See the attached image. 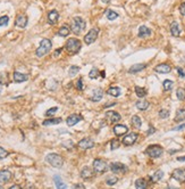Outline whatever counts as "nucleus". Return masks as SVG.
I'll return each instance as SVG.
<instances>
[{"instance_id": "1", "label": "nucleus", "mask_w": 185, "mask_h": 189, "mask_svg": "<svg viewBox=\"0 0 185 189\" xmlns=\"http://www.w3.org/2000/svg\"><path fill=\"white\" fill-rule=\"evenodd\" d=\"M85 26H86L85 21L82 17H80V16H75L73 18L72 24H70V31L77 35V34H80L85 29Z\"/></svg>"}, {"instance_id": "2", "label": "nucleus", "mask_w": 185, "mask_h": 189, "mask_svg": "<svg viewBox=\"0 0 185 189\" xmlns=\"http://www.w3.org/2000/svg\"><path fill=\"white\" fill-rule=\"evenodd\" d=\"M81 41L80 40L75 39V38H70V39L67 40L66 45H65V48L66 50L69 52L70 55H74V54H77L81 49Z\"/></svg>"}, {"instance_id": "3", "label": "nucleus", "mask_w": 185, "mask_h": 189, "mask_svg": "<svg viewBox=\"0 0 185 189\" xmlns=\"http://www.w3.org/2000/svg\"><path fill=\"white\" fill-rule=\"evenodd\" d=\"M45 161L50 164L51 166L57 168V169H60L63 166V164H64L63 157L60 156V155H58V154H55V153H51L49 155H47Z\"/></svg>"}, {"instance_id": "4", "label": "nucleus", "mask_w": 185, "mask_h": 189, "mask_svg": "<svg viewBox=\"0 0 185 189\" xmlns=\"http://www.w3.org/2000/svg\"><path fill=\"white\" fill-rule=\"evenodd\" d=\"M51 47H52V43H51V41L49 39H42V41L40 42V46L39 48L37 49V56L38 57H43L45 56L48 52L50 51Z\"/></svg>"}, {"instance_id": "5", "label": "nucleus", "mask_w": 185, "mask_h": 189, "mask_svg": "<svg viewBox=\"0 0 185 189\" xmlns=\"http://www.w3.org/2000/svg\"><path fill=\"white\" fill-rule=\"evenodd\" d=\"M146 153H147L148 156H150L151 158H158L162 155L164 149L159 145H150L146 150Z\"/></svg>"}, {"instance_id": "6", "label": "nucleus", "mask_w": 185, "mask_h": 189, "mask_svg": "<svg viewBox=\"0 0 185 189\" xmlns=\"http://www.w3.org/2000/svg\"><path fill=\"white\" fill-rule=\"evenodd\" d=\"M92 168L94 170L96 173H103L106 172L107 169H108V164L105 160L102 158H96L93 161V164H92Z\"/></svg>"}, {"instance_id": "7", "label": "nucleus", "mask_w": 185, "mask_h": 189, "mask_svg": "<svg viewBox=\"0 0 185 189\" xmlns=\"http://www.w3.org/2000/svg\"><path fill=\"white\" fill-rule=\"evenodd\" d=\"M98 35H99V29H98V27H93V29H91L89 32H88V34L84 37V42H85L86 45H91V43H93L97 40Z\"/></svg>"}, {"instance_id": "8", "label": "nucleus", "mask_w": 185, "mask_h": 189, "mask_svg": "<svg viewBox=\"0 0 185 189\" xmlns=\"http://www.w3.org/2000/svg\"><path fill=\"white\" fill-rule=\"evenodd\" d=\"M109 169L111 172L114 173H126L127 172V166L124 165L123 163H119V162H114L109 165Z\"/></svg>"}, {"instance_id": "9", "label": "nucleus", "mask_w": 185, "mask_h": 189, "mask_svg": "<svg viewBox=\"0 0 185 189\" xmlns=\"http://www.w3.org/2000/svg\"><path fill=\"white\" fill-rule=\"evenodd\" d=\"M136 140H137V133L136 132H131V133H128L127 136H125L123 138L121 143L125 146H132V145H134L136 143Z\"/></svg>"}, {"instance_id": "10", "label": "nucleus", "mask_w": 185, "mask_h": 189, "mask_svg": "<svg viewBox=\"0 0 185 189\" xmlns=\"http://www.w3.org/2000/svg\"><path fill=\"white\" fill-rule=\"evenodd\" d=\"M77 146H78V148H81V149L86 150V149L92 148V147H94V141H93L92 139H90V138H84L81 141H78Z\"/></svg>"}, {"instance_id": "11", "label": "nucleus", "mask_w": 185, "mask_h": 189, "mask_svg": "<svg viewBox=\"0 0 185 189\" xmlns=\"http://www.w3.org/2000/svg\"><path fill=\"white\" fill-rule=\"evenodd\" d=\"M172 176L177 180L178 182L184 183L185 182V169H175L173 171Z\"/></svg>"}, {"instance_id": "12", "label": "nucleus", "mask_w": 185, "mask_h": 189, "mask_svg": "<svg viewBox=\"0 0 185 189\" xmlns=\"http://www.w3.org/2000/svg\"><path fill=\"white\" fill-rule=\"evenodd\" d=\"M12 172L8 171V170H1L0 171V185H4V183H7L10 179H12Z\"/></svg>"}, {"instance_id": "13", "label": "nucleus", "mask_w": 185, "mask_h": 189, "mask_svg": "<svg viewBox=\"0 0 185 189\" xmlns=\"http://www.w3.org/2000/svg\"><path fill=\"white\" fill-rule=\"evenodd\" d=\"M82 116L81 115H78V114H72V115H69L68 118H67V120H66V123H67V125L68 126H74L75 124H77L80 121H82Z\"/></svg>"}, {"instance_id": "14", "label": "nucleus", "mask_w": 185, "mask_h": 189, "mask_svg": "<svg viewBox=\"0 0 185 189\" xmlns=\"http://www.w3.org/2000/svg\"><path fill=\"white\" fill-rule=\"evenodd\" d=\"M59 20V13L56 9H52L48 13V23L51 25H55Z\"/></svg>"}, {"instance_id": "15", "label": "nucleus", "mask_w": 185, "mask_h": 189, "mask_svg": "<svg viewBox=\"0 0 185 189\" xmlns=\"http://www.w3.org/2000/svg\"><path fill=\"white\" fill-rule=\"evenodd\" d=\"M93 176H94V170L92 168H90V166H84L83 169L81 170V176L83 179H85V180L91 179Z\"/></svg>"}, {"instance_id": "16", "label": "nucleus", "mask_w": 185, "mask_h": 189, "mask_svg": "<svg viewBox=\"0 0 185 189\" xmlns=\"http://www.w3.org/2000/svg\"><path fill=\"white\" fill-rule=\"evenodd\" d=\"M113 131H114V133H115L116 136H124L125 133H127L128 131V128L126 126V125H123V124H116L115 126H114V129H113Z\"/></svg>"}, {"instance_id": "17", "label": "nucleus", "mask_w": 185, "mask_h": 189, "mask_svg": "<svg viewBox=\"0 0 185 189\" xmlns=\"http://www.w3.org/2000/svg\"><path fill=\"white\" fill-rule=\"evenodd\" d=\"M106 118L108 120L109 122L115 123V122H118V121L121 120V115H119L117 112L109 111V112H107V114H106Z\"/></svg>"}, {"instance_id": "18", "label": "nucleus", "mask_w": 185, "mask_h": 189, "mask_svg": "<svg viewBox=\"0 0 185 189\" xmlns=\"http://www.w3.org/2000/svg\"><path fill=\"white\" fill-rule=\"evenodd\" d=\"M103 97V90L100 89V88H98V89H94L93 92H92V96H91V100L92 101H94V103H98V101H100Z\"/></svg>"}, {"instance_id": "19", "label": "nucleus", "mask_w": 185, "mask_h": 189, "mask_svg": "<svg viewBox=\"0 0 185 189\" xmlns=\"http://www.w3.org/2000/svg\"><path fill=\"white\" fill-rule=\"evenodd\" d=\"M15 24L16 26H18L20 29H24L27 25V17L25 15H18L16 17V21H15Z\"/></svg>"}, {"instance_id": "20", "label": "nucleus", "mask_w": 185, "mask_h": 189, "mask_svg": "<svg viewBox=\"0 0 185 189\" xmlns=\"http://www.w3.org/2000/svg\"><path fill=\"white\" fill-rule=\"evenodd\" d=\"M13 79L15 82H24V81H27L29 80V75L27 74H23V73H19V72H14Z\"/></svg>"}, {"instance_id": "21", "label": "nucleus", "mask_w": 185, "mask_h": 189, "mask_svg": "<svg viewBox=\"0 0 185 189\" xmlns=\"http://www.w3.org/2000/svg\"><path fill=\"white\" fill-rule=\"evenodd\" d=\"M154 71L157 73H169L172 71V67L168 64H159L154 67Z\"/></svg>"}, {"instance_id": "22", "label": "nucleus", "mask_w": 185, "mask_h": 189, "mask_svg": "<svg viewBox=\"0 0 185 189\" xmlns=\"http://www.w3.org/2000/svg\"><path fill=\"white\" fill-rule=\"evenodd\" d=\"M151 33H152L151 30L144 25L140 26V29H139V37L140 38H148V37L151 35Z\"/></svg>"}, {"instance_id": "23", "label": "nucleus", "mask_w": 185, "mask_h": 189, "mask_svg": "<svg viewBox=\"0 0 185 189\" xmlns=\"http://www.w3.org/2000/svg\"><path fill=\"white\" fill-rule=\"evenodd\" d=\"M170 33L173 37H179L181 35V27L177 22H173L170 24Z\"/></svg>"}, {"instance_id": "24", "label": "nucleus", "mask_w": 185, "mask_h": 189, "mask_svg": "<svg viewBox=\"0 0 185 189\" xmlns=\"http://www.w3.org/2000/svg\"><path fill=\"white\" fill-rule=\"evenodd\" d=\"M53 181H55V183H56V188L57 189H67V186L63 182L61 178H60L59 176H53Z\"/></svg>"}, {"instance_id": "25", "label": "nucleus", "mask_w": 185, "mask_h": 189, "mask_svg": "<svg viewBox=\"0 0 185 189\" xmlns=\"http://www.w3.org/2000/svg\"><path fill=\"white\" fill-rule=\"evenodd\" d=\"M135 188L136 189H147L148 188V182L146 181V179H137L135 181Z\"/></svg>"}, {"instance_id": "26", "label": "nucleus", "mask_w": 185, "mask_h": 189, "mask_svg": "<svg viewBox=\"0 0 185 189\" xmlns=\"http://www.w3.org/2000/svg\"><path fill=\"white\" fill-rule=\"evenodd\" d=\"M146 67H147L146 64H135V65H133L128 70V73H137V72L144 70Z\"/></svg>"}, {"instance_id": "27", "label": "nucleus", "mask_w": 185, "mask_h": 189, "mask_svg": "<svg viewBox=\"0 0 185 189\" xmlns=\"http://www.w3.org/2000/svg\"><path fill=\"white\" fill-rule=\"evenodd\" d=\"M63 120L60 118H49V120H45L42 124L45 126H48V125H53V124H59Z\"/></svg>"}, {"instance_id": "28", "label": "nucleus", "mask_w": 185, "mask_h": 189, "mask_svg": "<svg viewBox=\"0 0 185 189\" xmlns=\"http://www.w3.org/2000/svg\"><path fill=\"white\" fill-rule=\"evenodd\" d=\"M135 105H136V107H137L140 111H146V110L149 108V106H150L149 101H147V100H139V101H136Z\"/></svg>"}, {"instance_id": "29", "label": "nucleus", "mask_w": 185, "mask_h": 189, "mask_svg": "<svg viewBox=\"0 0 185 189\" xmlns=\"http://www.w3.org/2000/svg\"><path fill=\"white\" fill-rule=\"evenodd\" d=\"M107 93L110 95V96H113V97H118L121 95V89L118 87H111V88H109L107 90Z\"/></svg>"}, {"instance_id": "30", "label": "nucleus", "mask_w": 185, "mask_h": 189, "mask_svg": "<svg viewBox=\"0 0 185 189\" xmlns=\"http://www.w3.org/2000/svg\"><path fill=\"white\" fill-rule=\"evenodd\" d=\"M162 176H164V172H162L161 170H158V171H156L154 174L151 176V181H152V182H158L159 180L162 179Z\"/></svg>"}, {"instance_id": "31", "label": "nucleus", "mask_w": 185, "mask_h": 189, "mask_svg": "<svg viewBox=\"0 0 185 189\" xmlns=\"http://www.w3.org/2000/svg\"><path fill=\"white\" fill-rule=\"evenodd\" d=\"M185 121V110H178L175 116V122H182Z\"/></svg>"}, {"instance_id": "32", "label": "nucleus", "mask_w": 185, "mask_h": 189, "mask_svg": "<svg viewBox=\"0 0 185 189\" xmlns=\"http://www.w3.org/2000/svg\"><path fill=\"white\" fill-rule=\"evenodd\" d=\"M131 122H132V125L136 128V129H140L141 125H142V121H141V118L137 116V115H134L132 120H131Z\"/></svg>"}, {"instance_id": "33", "label": "nucleus", "mask_w": 185, "mask_h": 189, "mask_svg": "<svg viewBox=\"0 0 185 189\" xmlns=\"http://www.w3.org/2000/svg\"><path fill=\"white\" fill-rule=\"evenodd\" d=\"M9 83L8 80V74L6 72H0V85H7Z\"/></svg>"}, {"instance_id": "34", "label": "nucleus", "mask_w": 185, "mask_h": 189, "mask_svg": "<svg viewBox=\"0 0 185 189\" xmlns=\"http://www.w3.org/2000/svg\"><path fill=\"white\" fill-rule=\"evenodd\" d=\"M70 32V30H69V27L67 25H63L60 29H59V31H58V34L60 35V37H67L68 34H69Z\"/></svg>"}, {"instance_id": "35", "label": "nucleus", "mask_w": 185, "mask_h": 189, "mask_svg": "<svg viewBox=\"0 0 185 189\" xmlns=\"http://www.w3.org/2000/svg\"><path fill=\"white\" fill-rule=\"evenodd\" d=\"M135 93H136V96L140 98H143L147 96V90L144 89V88H141V87H135Z\"/></svg>"}, {"instance_id": "36", "label": "nucleus", "mask_w": 185, "mask_h": 189, "mask_svg": "<svg viewBox=\"0 0 185 189\" xmlns=\"http://www.w3.org/2000/svg\"><path fill=\"white\" fill-rule=\"evenodd\" d=\"M106 16H107V18H108L109 21H115L117 17H118V14L116 13L115 10H107L106 12Z\"/></svg>"}, {"instance_id": "37", "label": "nucleus", "mask_w": 185, "mask_h": 189, "mask_svg": "<svg viewBox=\"0 0 185 189\" xmlns=\"http://www.w3.org/2000/svg\"><path fill=\"white\" fill-rule=\"evenodd\" d=\"M162 85H164V90L165 91H169V90H172L173 87H174V82H173L172 80H165Z\"/></svg>"}, {"instance_id": "38", "label": "nucleus", "mask_w": 185, "mask_h": 189, "mask_svg": "<svg viewBox=\"0 0 185 189\" xmlns=\"http://www.w3.org/2000/svg\"><path fill=\"white\" fill-rule=\"evenodd\" d=\"M176 96L178 100H184L185 99V88H178L176 90Z\"/></svg>"}, {"instance_id": "39", "label": "nucleus", "mask_w": 185, "mask_h": 189, "mask_svg": "<svg viewBox=\"0 0 185 189\" xmlns=\"http://www.w3.org/2000/svg\"><path fill=\"white\" fill-rule=\"evenodd\" d=\"M78 71H80V67H78V66L73 65V66H70V67H69V71H68V73H69L70 76H75L77 73H78Z\"/></svg>"}, {"instance_id": "40", "label": "nucleus", "mask_w": 185, "mask_h": 189, "mask_svg": "<svg viewBox=\"0 0 185 189\" xmlns=\"http://www.w3.org/2000/svg\"><path fill=\"white\" fill-rule=\"evenodd\" d=\"M119 145H121L119 140H117V139H113V140H111V143H110V148H111V150L118 149Z\"/></svg>"}, {"instance_id": "41", "label": "nucleus", "mask_w": 185, "mask_h": 189, "mask_svg": "<svg viewBox=\"0 0 185 189\" xmlns=\"http://www.w3.org/2000/svg\"><path fill=\"white\" fill-rule=\"evenodd\" d=\"M99 74H100V73H99V71H98L97 68H92L89 73V76L90 79H97L99 76Z\"/></svg>"}, {"instance_id": "42", "label": "nucleus", "mask_w": 185, "mask_h": 189, "mask_svg": "<svg viewBox=\"0 0 185 189\" xmlns=\"http://www.w3.org/2000/svg\"><path fill=\"white\" fill-rule=\"evenodd\" d=\"M117 181H118V178H117V176H109L106 182H107V185H109V186H113V185H115Z\"/></svg>"}, {"instance_id": "43", "label": "nucleus", "mask_w": 185, "mask_h": 189, "mask_svg": "<svg viewBox=\"0 0 185 189\" xmlns=\"http://www.w3.org/2000/svg\"><path fill=\"white\" fill-rule=\"evenodd\" d=\"M8 22H9V17L6 15L0 17V26H6L8 24Z\"/></svg>"}, {"instance_id": "44", "label": "nucleus", "mask_w": 185, "mask_h": 189, "mask_svg": "<svg viewBox=\"0 0 185 189\" xmlns=\"http://www.w3.org/2000/svg\"><path fill=\"white\" fill-rule=\"evenodd\" d=\"M168 116H169V111H167V110H160L159 112L160 118H167Z\"/></svg>"}, {"instance_id": "45", "label": "nucleus", "mask_w": 185, "mask_h": 189, "mask_svg": "<svg viewBox=\"0 0 185 189\" xmlns=\"http://www.w3.org/2000/svg\"><path fill=\"white\" fill-rule=\"evenodd\" d=\"M8 151H7L5 148H2V147H0V161L1 160H4V158H6L7 156H8Z\"/></svg>"}, {"instance_id": "46", "label": "nucleus", "mask_w": 185, "mask_h": 189, "mask_svg": "<svg viewBox=\"0 0 185 189\" xmlns=\"http://www.w3.org/2000/svg\"><path fill=\"white\" fill-rule=\"evenodd\" d=\"M76 88L77 90H80V91H82L84 89V85H83V79L80 78L78 79V81L76 82Z\"/></svg>"}, {"instance_id": "47", "label": "nucleus", "mask_w": 185, "mask_h": 189, "mask_svg": "<svg viewBox=\"0 0 185 189\" xmlns=\"http://www.w3.org/2000/svg\"><path fill=\"white\" fill-rule=\"evenodd\" d=\"M58 111V107H52V108H50V110H48V111L45 112V116H51V115H53L56 112Z\"/></svg>"}, {"instance_id": "48", "label": "nucleus", "mask_w": 185, "mask_h": 189, "mask_svg": "<svg viewBox=\"0 0 185 189\" xmlns=\"http://www.w3.org/2000/svg\"><path fill=\"white\" fill-rule=\"evenodd\" d=\"M73 189H85V186L82 183H76V185L73 186Z\"/></svg>"}, {"instance_id": "49", "label": "nucleus", "mask_w": 185, "mask_h": 189, "mask_svg": "<svg viewBox=\"0 0 185 189\" xmlns=\"http://www.w3.org/2000/svg\"><path fill=\"white\" fill-rule=\"evenodd\" d=\"M179 13L182 14L183 16H185V2H183L181 7H179Z\"/></svg>"}, {"instance_id": "50", "label": "nucleus", "mask_w": 185, "mask_h": 189, "mask_svg": "<svg viewBox=\"0 0 185 189\" xmlns=\"http://www.w3.org/2000/svg\"><path fill=\"white\" fill-rule=\"evenodd\" d=\"M177 72H178L179 76L181 78H185V72L183 68H181V67H177Z\"/></svg>"}, {"instance_id": "51", "label": "nucleus", "mask_w": 185, "mask_h": 189, "mask_svg": "<svg viewBox=\"0 0 185 189\" xmlns=\"http://www.w3.org/2000/svg\"><path fill=\"white\" fill-rule=\"evenodd\" d=\"M183 129H185V123L181 124V125H178V126H176L175 129H173L174 131H179V130H183Z\"/></svg>"}, {"instance_id": "52", "label": "nucleus", "mask_w": 185, "mask_h": 189, "mask_svg": "<svg viewBox=\"0 0 185 189\" xmlns=\"http://www.w3.org/2000/svg\"><path fill=\"white\" fill-rule=\"evenodd\" d=\"M61 51H63V48H58L57 50L55 51V54H53V56H55V57H57L58 55H59V54H60Z\"/></svg>"}, {"instance_id": "53", "label": "nucleus", "mask_w": 185, "mask_h": 189, "mask_svg": "<svg viewBox=\"0 0 185 189\" xmlns=\"http://www.w3.org/2000/svg\"><path fill=\"white\" fill-rule=\"evenodd\" d=\"M9 189H22V187L20 186H18V185H14V186H12Z\"/></svg>"}, {"instance_id": "54", "label": "nucleus", "mask_w": 185, "mask_h": 189, "mask_svg": "<svg viewBox=\"0 0 185 189\" xmlns=\"http://www.w3.org/2000/svg\"><path fill=\"white\" fill-rule=\"evenodd\" d=\"M177 161H179V162H184V161H185V156L178 157V158H177Z\"/></svg>"}, {"instance_id": "55", "label": "nucleus", "mask_w": 185, "mask_h": 189, "mask_svg": "<svg viewBox=\"0 0 185 189\" xmlns=\"http://www.w3.org/2000/svg\"><path fill=\"white\" fill-rule=\"evenodd\" d=\"M114 105H116V103H109V104H106V105H105V107H109V106H114Z\"/></svg>"}, {"instance_id": "56", "label": "nucleus", "mask_w": 185, "mask_h": 189, "mask_svg": "<svg viewBox=\"0 0 185 189\" xmlns=\"http://www.w3.org/2000/svg\"><path fill=\"white\" fill-rule=\"evenodd\" d=\"M153 132H154V129L151 128V129H149V131H148V135H151V133H153Z\"/></svg>"}, {"instance_id": "57", "label": "nucleus", "mask_w": 185, "mask_h": 189, "mask_svg": "<svg viewBox=\"0 0 185 189\" xmlns=\"http://www.w3.org/2000/svg\"><path fill=\"white\" fill-rule=\"evenodd\" d=\"M101 1L103 4H109V2H110V0H101Z\"/></svg>"}, {"instance_id": "58", "label": "nucleus", "mask_w": 185, "mask_h": 189, "mask_svg": "<svg viewBox=\"0 0 185 189\" xmlns=\"http://www.w3.org/2000/svg\"><path fill=\"white\" fill-rule=\"evenodd\" d=\"M167 189H177V188H175V187H173V186H168Z\"/></svg>"}, {"instance_id": "59", "label": "nucleus", "mask_w": 185, "mask_h": 189, "mask_svg": "<svg viewBox=\"0 0 185 189\" xmlns=\"http://www.w3.org/2000/svg\"><path fill=\"white\" fill-rule=\"evenodd\" d=\"M100 74H101V76H102V78H106V76H105V74H106V73H105V72H103V71H102L101 73H100Z\"/></svg>"}, {"instance_id": "60", "label": "nucleus", "mask_w": 185, "mask_h": 189, "mask_svg": "<svg viewBox=\"0 0 185 189\" xmlns=\"http://www.w3.org/2000/svg\"><path fill=\"white\" fill-rule=\"evenodd\" d=\"M0 189H4V188H2V187H0Z\"/></svg>"}, {"instance_id": "61", "label": "nucleus", "mask_w": 185, "mask_h": 189, "mask_svg": "<svg viewBox=\"0 0 185 189\" xmlns=\"http://www.w3.org/2000/svg\"><path fill=\"white\" fill-rule=\"evenodd\" d=\"M0 91H1V89H0Z\"/></svg>"}]
</instances>
